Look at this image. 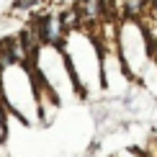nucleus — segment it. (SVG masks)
Returning <instances> with one entry per match:
<instances>
[{"label":"nucleus","mask_w":157,"mask_h":157,"mask_svg":"<svg viewBox=\"0 0 157 157\" xmlns=\"http://www.w3.org/2000/svg\"><path fill=\"white\" fill-rule=\"evenodd\" d=\"M121 5H124V13L126 16H136L142 10V5H144V0H121Z\"/></svg>","instance_id":"1"},{"label":"nucleus","mask_w":157,"mask_h":157,"mask_svg":"<svg viewBox=\"0 0 157 157\" xmlns=\"http://www.w3.org/2000/svg\"><path fill=\"white\" fill-rule=\"evenodd\" d=\"M34 3H36V0H16V3H13V8H16V10H18V8H31Z\"/></svg>","instance_id":"2"},{"label":"nucleus","mask_w":157,"mask_h":157,"mask_svg":"<svg viewBox=\"0 0 157 157\" xmlns=\"http://www.w3.org/2000/svg\"><path fill=\"white\" fill-rule=\"evenodd\" d=\"M152 5H157V0H152Z\"/></svg>","instance_id":"3"}]
</instances>
